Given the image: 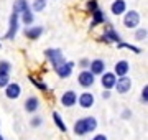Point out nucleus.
I'll return each mask as SVG.
<instances>
[{
  "label": "nucleus",
  "mask_w": 148,
  "mask_h": 140,
  "mask_svg": "<svg viewBox=\"0 0 148 140\" xmlns=\"http://www.w3.org/2000/svg\"><path fill=\"white\" fill-rule=\"evenodd\" d=\"M97 129V120L94 117H86V119H81L74 124V132L77 135H86L89 132H94Z\"/></svg>",
  "instance_id": "obj_1"
},
{
  "label": "nucleus",
  "mask_w": 148,
  "mask_h": 140,
  "mask_svg": "<svg viewBox=\"0 0 148 140\" xmlns=\"http://www.w3.org/2000/svg\"><path fill=\"white\" fill-rule=\"evenodd\" d=\"M45 54H46V58L51 61L53 68H58L61 63L66 61L64 56H63V53H61V49H58V48H48L46 51H45Z\"/></svg>",
  "instance_id": "obj_2"
},
{
  "label": "nucleus",
  "mask_w": 148,
  "mask_h": 140,
  "mask_svg": "<svg viewBox=\"0 0 148 140\" xmlns=\"http://www.w3.org/2000/svg\"><path fill=\"white\" fill-rule=\"evenodd\" d=\"M114 87L117 89L119 94H127V92L130 91V87H132V79H130L128 76H120L115 81V86Z\"/></svg>",
  "instance_id": "obj_3"
},
{
  "label": "nucleus",
  "mask_w": 148,
  "mask_h": 140,
  "mask_svg": "<svg viewBox=\"0 0 148 140\" xmlns=\"http://www.w3.org/2000/svg\"><path fill=\"white\" fill-rule=\"evenodd\" d=\"M138 23H140V13L135 10H130L125 13V16H123V25L127 28H137Z\"/></svg>",
  "instance_id": "obj_4"
},
{
  "label": "nucleus",
  "mask_w": 148,
  "mask_h": 140,
  "mask_svg": "<svg viewBox=\"0 0 148 140\" xmlns=\"http://www.w3.org/2000/svg\"><path fill=\"white\" fill-rule=\"evenodd\" d=\"M73 68H74V63L73 61H64V63H61V65L58 66V68H54V71H56V74L61 78V79H66V78H69L71 76V73H73Z\"/></svg>",
  "instance_id": "obj_5"
},
{
  "label": "nucleus",
  "mask_w": 148,
  "mask_h": 140,
  "mask_svg": "<svg viewBox=\"0 0 148 140\" xmlns=\"http://www.w3.org/2000/svg\"><path fill=\"white\" fill-rule=\"evenodd\" d=\"M16 32H18V13L12 12V15H10V27H8V32H7L5 38H7V40H15Z\"/></svg>",
  "instance_id": "obj_6"
},
{
  "label": "nucleus",
  "mask_w": 148,
  "mask_h": 140,
  "mask_svg": "<svg viewBox=\"0 0 148 140\" xmlns=\"http://www.w3.org/2000/svg\"><path fill=\"white\" fill-rule=\"evenodd\" d=\"M101 41H106V43H112V41H114V43H119V41H122V38L112 27H107L104 35L101 36Z\"/></svg>",
  "instance_id": "obj_7"
},
{
  "label": "nucleus",
  "mask_w": 148,
  "mask_h": 140,
  "mask_svg": "<svg viewBox=\"0 0 148 140\" xmlns=\"http://www.w3.org/2000/svg\"><path fill=\"white\" fill-rule=\"evenodd\" d=\"M77 81L82 87H90L95 82V76L90 73V71H82L79 76H77Z\"/></svg>",
  "instance_id": "obj_8"
},
{
  "label": "nucleus",
  "mask_w": 148,
  "mask_h": 140,
  "mask_svg": "<svg viewBox=\"0 0 148 140\" xmlns=\"http://www.w3.org/2000/svg\"><path fill=\"white\" fill-rule=\"evenodd\" d=\"M21 94V87L20 84H16V82H8L5 86V96L8 99H18Z\"/></svg>",
  "instance_id": "obj_9"
},
{
  "label": "nucleus",
  "mask_w": 148,
  "mask_h": 140,
  "mask_svg": "<svg viewBox=\"0 0 148 140\" xmlns=\"http://www.w3.org/2000/svg\"><path fill=\"white\" fill-rule=\"evenodd\" d=\"M102 79H101V82H102V86H104V89H109L110 91L112 87L115 86V81H117V76L114 74V73H102Z\"/></svg>",
  "instance_id": "obj_10"
},
{
  "label": "nucleus",
  "mask_w": 148,
  "mask_h": 140,
  "mask_svg": "<svg viewBox=\"0 0 148 140\" xmlns=\"http://www.w3.org/2000/svg\"><path fill=\"white\" fill-rule=\"evenodd\" d=\"M76 102H77V94L74 91H66L61 96V104H63L64 107H73Z\"/></svg>",
  "instance_id": "obj_11"
},
{
  "label": "nucleus",
  "mask_w": 148,
  "mask_h": 140,
  "mask_svg": "<svg viewBox=\"0 0 148 140\" xmlns=\"http://www.w3.org/2000/svg\"><path fill=\"white\" fill-rule=\"evenodd\" d=\"M94 96L90 94V92H82L79 96V106L81 107H84V109H89L94 106Z\"/></svg>",
  "instance_id": "obj_12"
},
{
  "label": "nucleus",
  "mask_w": 148,
  "mask_h": 140,
  "mask_svg": "<svg viewBox=\"0 0 148 140\" xmlns=\"http://www.w3.org/2000/svg\"><path fill=\"white\" fill-rule=\"evenodd\" d=\"M89 68H90V73L92 74H102L104 71H106V63L102 61V59H94V61H90L89 63Z\"/></svg>",
  "instance_id": "obj_13"
},
{
  "label": "nucleus",
  "mask_w": 148,
  "mask_h": 140,
  "mask_svg": "<svg viewBox=\"0 0 148 140\" xmlns=\"http://www.w3.org/2000/svg\"><path fill=\"white\" fill-rule=\"evenodd\" d=\"M125 10H127V3H125V0H115L114 3H112L110 7V12L114 13V15H122V13H125Z\"/></svg>",
  "instance_id": "obj_14"
},
{
  "label": "nucleus",
  "mask_w": 148,
  "mask_h": 140,
  "mask_svg": "<svg viewBox=\"0 0 148 140\" xmlns=\"http://www.w3.org/2000/svg\"><path fill=\"white\" fill-rule=\"evenodd\" d=\"M130 71V66H128V61H125V59H122V61H119L115 65V73L114 74L115 76H127V73Z\"/></svg>",
  "instance_id": "obj_15"
},
{
  "label": "nucleus",
  "mask_w": 148,
  "mask_h": 140,
  "mask_svg": "<svg viewBox=\"0 0 148 140\" xmlns=\"http://www.w3.org/2000/svg\"><path fill=\"white\" fill-rule=\"evenodd\" d=\"M106 22V15H104V12L102 10H94L92 12V22H90V28H95L97 25H101V23Z\"/></svg>",
  "instance_id": "obj_16"
},
{
  "label": "nucleus",
  "mask_w": 148,
  "mask_h": 140,
  "mask_svg": "<svg viewBox=\"0 0 148 140\" xmlns=\"http://www.w3.org/2000/svg\"><path fill=\"white\" fill-rule=\"evenodd\" d=\"M43 33V27H30L25 30V36L28 40H38Z\"/></svg>",
  "instance_id": "obj_17"
},
{
  "label": "nucleus",
  "mask_w": 148,
  "mask_h": 140,
  "mask_svg": "<svg viewBox=\"0 0 148 140\" xmlns=\"http://www.w3.org/2000/svg\"><path fill=\"white\" fill-rule=\"evenodd\" d=\"M38 107H40V101L36 97H28L25 101V110L27 112H36Z\"/></svg>",
  "instance_id": "obj_18"
},
{
  "label": "nucleus",
  "mask_w": 148,
  "mask_h": 140,
  "mask_svg": "<svg viewBox=\"0 0 148 140\" xmlns=\"http://www.w3.org/2000/svg\"><path fill=\"white\" fill-rule=\"evenodd\" d=\"M27 8H30L27 0H15V2H13V12L18 13V15H20L21 12H25Z\"/></svg>",
  "instance_id": "obj_19"
},
{
  "label": "nucleus",
  "mask_w": 148,
  "mask_h": 140,
  "mask_svg": "<svg viewBox=\"0 0 148 140\" xmlns=\"http://www.w3.org/2000/svg\"><path fill=\"white\" fill-rule=\"evenodd\" d=\"M53 119H54V124H56V127H58L61 132H68V127H66V124H64V120H63V117L59 115V112H53Z\"/></svg>",
  "instance_id": "obj_20"
},
{
  "label": "nucleus",
  "mask_w": 148,
  "mask_h": 140,
  "mask_svg": "<svg viewBox=\"0 0 148 140\" xmlns=\"http://www.w3.org/2000/svg\"><path fill=\"white\" fill-rule=\"evenodd\" d=\"M33 20H35V16H33V13H32L30 8H27L25 12H21V22L25 23V25H32Z\"/></svg>",
  "instance_id": "obj_21"
},
{
  "label": "nucleus",
  "mask_w": 148,
  "mask_h": 140,
  "mask_svg": "<svg viewBox=\"0 0 148 140\" xmlns=\"http://www.w3.org/2000/svg\"><path fill=\"white\" fill-rule=\"evenodd\" d=\"M117 46H119V49L127 48V49H130V51H133L135 54H140V53H142V49L138 48V46H133V45H130V43H123V41H119V43H117Z\"/></svg>",
  "instance_id": "obj_22"
},
{
  "label": "nucleus",
  "mask_w": 148,
  "mask_h": 140,
  "mask_svg": "<svg viewBox=\"0 0 148 140\" xmlns=\"http://www.w3.org/2000/svg\"><path fill=\"white\" fill-rule=\"evenodd\" d=\"M45 7H46V0H33V12H41L45 10Z\"/></svg>",
  "instance_id": "obj_23"
},
{
  "label": "nucleus",
  "mask_w": 148,
  "mask_h": 140,
  "mask_svg": "<svg viewBox=\"0 0 148 140\" xmlns=\"http://www.w3.org/2000/svg\"><path fill=\"white\" fill-rule=\"evenodd\" d=\"M28 79H30V81H32V84H35V86H36L38 89H40V91H45V92L48 91V86H46V84H45V82H41V81H38L36 78H33V76H30Z\"/></svg>",
  "instance_id": "obj_24"
},
{
  "label": "nucleus",
  "mask_w": 148,
  "mask_h": 140,
  "mask_svg": "<svg viewBox=\"0 0 148 140\" xmlns=\"http://www.w3.org/2000/svg\"><path fill=\"white\" fill-rule=\"evenodd\" d=\"M8 82H10V73H2L0 71V89L5 87Z\"/></svg>",
  "instance_id": "obj_25"
},
{
  "label": "nucleus",
  "mask_w": 148,
  "mask_h": 140,
  "mask_svg": "<svg viewBox=\"0 0 148 140\" xmlns=\"http://www.w3.org/2000/svg\"><path fill=\"white\" fill-rule=\"evenodd\" d=\"M135 38H137L138 41H143V40L147 38V30H145V28H140V30H137V33H135Z\"/></svg>",
  "instance_id": "obj_26"
},
{
  "label": "nucleus",
  "mask_w": 148,
  "mask_h": 140,
  "mask_svg": "<svg viewBox=\"0 0 148 140\" xmlns=\"http://www.w3.org/2000/svg\"><path fill=\"white\" fill-rule=\"evenodd\" d=\"M10 69H12V65L8 61H0V71L2 73H10Z\"/></svg>",
  "instance_id": "obj_27"
},
{
  "label": "nucleus",
  "mask_w": 148,
  "mask_h": 140,
  "mask_svg": "<svg viewBox=\"0 0 148 140\" xmlns=\"http://www.w3.org/2000/svg\"><path fill=\"white\" fill-rule=\"evenodd\" d=\"M97 8H99L97 0H89V2H87V10L89 12H94V10H97Z\"/></svg>",
  "instance_id": "obj_28"
},
{
  "label": "nucleus",
  "mask_w": 148,
  "mask_h": 140,
  "mask_svg": "<svg viewBox=\"0 0 148 140\" xmlns=\"http://www.w3.org/2000/svg\"><path fill=\"white\" fill-rule=\"evenodd\" d=\"M142 101H143L145 104L148 102V86H145V87L142 89Z\"/></svg>",
  "instance_id": "obj_29"
},
{
  "label": "nucleus",
  "mask_w": 148,
  "mask_h": 140,
  "mask_svg": "<svg viewBox=\"0 0 148 140\" xmlns=\"http://www.w3.org/2000/svg\"><path fill=\"white\" fill-rule=\"evenodd\" d=\"M30 124H32L33 127H38V125H41V117H33Z\"/></svg>",
  "instance_id": "obj_30"
},
{
  "label": "nucleus",
  "mask_w": 148,
  "mask_h": 140,
  "mask_svg": "<svg viewBox=\"0 0 148 140\" xmlns=\"http://www.w3.org/2000/svg\"><path fill=\"white\" fill-rule=\"evenodd\" d=\"M89 59H81V68H87V66H89Z\"/></svg>",
  "instance_id": "obj_31"
},
{
  "label": "nucleus",
  "mask_w": 148,
  "mask_h": 140,
  "mask_svg": "<svg viewBox=\"0 0 148 140\" xmlns=\"http://www.w3.org/2000/svg\"><path fill=\"white\" fill-rule=\"evenodd\" d=\"M102 97H104V99H109V97H110V92H109V89H106V91L102 92Z\"/></svg>",
  "instance_id": "obj_32"
},
{
  "label": "nucleus",
  "mask_w": 148,
  "mask_h": 140,
  "mask_svg": "<svg viewBox=\"0 0 148 140\" xmlns=\"http://www.w3.org/2000/svg\"><path fill=\"white\" fill-rule=\"evenodd\" d=\"M92 140H107V137H106V135H95Z\"/></svg>",
  "instance_id": "obj_33"
},
{
  "label": "nucleus",
  "mask_w": 148,
  "mask_h": 140,
  "mask_svg": "<svg viewBox=\"0 0 148 140\" xmlns=\"http://www.w3.org/2000/svg\"><path fill=\"white\" fill-rule=\"evenodd\" d=\"M0 140H3V137H2V135H0Z\"/></svg>",
  "instance_id": "obj_34"
}]
</instances>
